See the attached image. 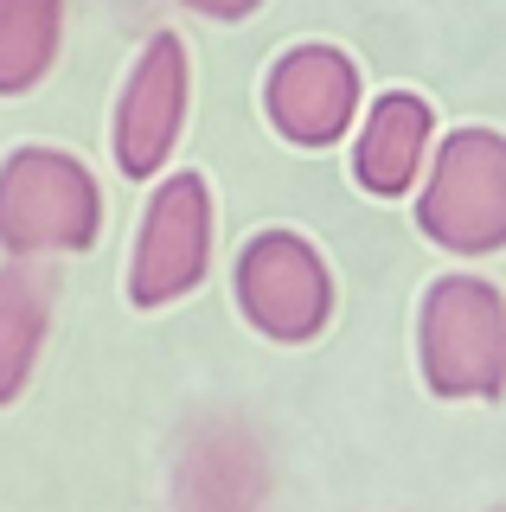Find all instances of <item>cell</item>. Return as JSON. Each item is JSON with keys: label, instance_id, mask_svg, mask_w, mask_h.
<instances>
[{"label": "cell", "instance_id": "1", "mask_svg": "<svg viewBox=\"0 0 506 512\" xmlns=\"http://www.w3.org/2000/svg\"><path fill=\"white\" fill-rule=\"evenodd\" d=\"M417 372L442 404L506 397V295L487 276L449 269L417 301Z\"/></svg>", "mask_w": 506, "mask_h": 512}, {"label": "cell", "instance_id": "2", "mask_svg": "<svg viewBox=\"0 0 506 512\" xmlns=\"http://www.w3.org/2000/svg\"><path fill=\"white\" fill-rule=\"evenodd\" d=\"M103 237V186L71 148L26 141L0 160V250L20 263L84 256Z\"/></svg>", "mask_w": 506, "mask_h": 512}, {"label": "cell", "instance_id": "3", "mask_svg": "<svg viewBox=\"0 0 506 512\" xmlns=\"http://www.w3.org/2000/svg\"><path fill=\"white\" fill-rule=\"evenodd\" d=\"M417 231L449 256H500L506 250V135L500 128H449L430 148L417 180Z\"/></svg>", "mask_w": 506, "mask_h": 512}, {"label": "cell", "instance_id": "4", "mask_svg": "<svg viewBox=\"0 0 506 512\" xmlns=\"http://www.w3.org/2000/svg\"><path fill=\"white\" fill-rule=\"evenodd\" d=\"M231 301L250 320V333H263L276 346H308L327 333L340 288L314 237L270 224V231L244 237V250L231 256Z\"/></svg>", "mask_w": 506, "mask_h": 512}, {"label": "cell", "instance_id": "5", "mask_svg": "<svg viewBox=\"0 0 506 512\" xmlns=\"http://www.w3.org/2000/svg\"><path fill=\"white\" fill-rule=\"evenodd\" d=\"M212 250H218L212 180L193 173V167L161 173L154 192H148V205H141L135 250H129V276H122L129 308L154 314V308L186 301L205 276H212Z\"/></svg>", "mask_w": 506, "mask_h": 512}, {"label": "cell", "instance_id": "6", "mask_svg": "<svg viewBox=\"0 0 506 512\" xmlns=\"http://www.w3.org/2000/svg\"><path fill=\"white\" fill-rule=\"evenodd\" d=\"M186 109H193V58H186L180 32H148L116 90V116H109V160L122 180H161L173 167V148L186 135Z\"/></svg>", "mask_w": 506, "mask_h": 512}, {"label": "cell", "instance_id": "7", "mask_svg": "<svg viewBox=\"0 0 506 512\" xmlns=\"http://www.w3.org/2000/svg\"><path fill=\"white\" fill-rule=\"evenodd\" d=\"M359 109H366V71L353 64V52L327 39L289 45L270 71H263V116L289 148H340L353 135Z\"/></svg>", "mask_w": 506, "mask_h": 512}, {"label": "cell", "instance_id": "8", "mask_svg": "<svg viewBox=\"0 0 506 512\" xmlns=\"http://www.w3.org/2000/svg\"><path fill=\"white\" fill-rule=\"evenodd\" d=\"M353 186L366 199H410L436 148V109L417 90H378L353 122Z\"/></svg>", "mask_w": 506, "mask_h": 512}, {"label": "cell", "instance_id": "9", "mask_svg": "<svg viewBox=\"0 0 506 512\" xmlns=\"http://www.w3.org/2000/svg\"><path fill=\"white\" fill-rule=\"evenodd\" d=\"M52 276L39 263L7 256L0 263V410L20 404V391L33 384V365L52 333Z\"/></svg>", "mask_w": 506, "mask_h": 512}, {"label": "cell", "instance_id": "10", "mask_svg": "<svg viewBox=\"0 0 506 512\" xmlns=\"http://www.w3.org/2000/svg\"><path fill=\"white\" fill-rule=\"evenodd\" d=\"M65 52V0H0V96H33Z\"/></svg>", "mask_w": 506, "mask_h": 512}, {"label": "cell", "instance_id": "11", "mask_svg": "<svg viewBox=\"0 0 506 512\" xmlns=\"http://www.w3.org/2000/svg\"><path fill=\"white\" fill-rule=\"evenodd\" d=\"M186 13H199V20H218V26H244V20H257L270 0H180Z\"/></svg>", "mask_w": 506, "mask_h": 512}]
</instances>
